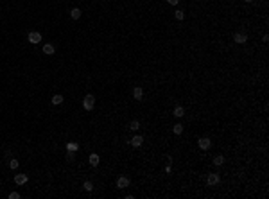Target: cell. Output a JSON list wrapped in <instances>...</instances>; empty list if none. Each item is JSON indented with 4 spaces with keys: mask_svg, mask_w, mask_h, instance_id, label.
<instances>
[{
    "mask_svg": "<svg viewBox=\"0 0 269 199\" xmlns=\"http://www.w3.org/2000/svg\"><path fill=\"white\" fill-rule=\"evenodd\" d=\"M61 102H63V95H59V93H58V95H54V97H52V104H56V106H58V104H61Z\"/></svg>",
    "mask_w": 269,
    "mask_h": 199,
    "instance_id": "9a60e30c",
    "label": "cell"
},
{
    "mask_svg": "<svg viewBox=\"0 0 269 199\" xmlns=\"http://www.w3.org/2000/svg\"><path fill=\"white\" fill-rule=\"evenodd\" d=\"M174 15H176V18H178V20H183V18H185V13L181 11V9H178L176 13H174Z\"/></svg>",
    "mask_w": 269,
    "mask_h": 199,
    "instance_id": "ffe728a7",
    "label": "cell"
},
{
    "mask_svg": "<svg viewBox=\"0 0 269 199\" xmlns=\"http://www.w3.org/2000/svg\"><path fill=\"white\" fill-rule=\"evenodd\" d=\"M213 163H215V165H223V163H224V156H215V158H213Z\"/></svg>",
    "mask_w": 269,
    "mask_h": 199,
    "instance_id": "d6986e66",
    "label": "cell"
},
{
    "mask_svg": "<svg viewBox=\"0 0 269 199\" xmlns=\"http://www.w3.org/2000/svg\"><path fill=\"white\" fill-rule=\"evenodd\" d=\"M210 145H212V142H210V138H199V147L203 149V151H206V149H210Z\"/></svg>",
    "mask_w": 269,
    "mask_h": 199,
    "instance_id": "52a82bcc",
    "label": "cell"
},
{
    "mask_svg": "<svg viewBox=\"0 0 269 199\" xmlns=\"http://www.w3.org/2000/svg\"><path fill=\"white\" fill-rule=\"evenodd\" d=\"M99 162H100L99 154H95V152H93V154H90V165H93V167H97V165H99Z\"/></svg>",
    "mask_w": 269,
    "mask_h": 199,
    "instance_id": "8fae6325",
    "label": "cell"
},
{
    "mask_svg": "<svg viewBox=\"0 0 269 199\" xmlns=\"http://www.w3.org/2000/svg\"><path fill=\"white\" fill-rule=\"evenodd\" d=\"M219 181H221V178H219L217 172H212V174H208V178H206V183L210 185V187H215V185H219Z\"/></svg>",
    "mask_w": 269,
    "mask_h": 199,
    "instance_id": "7a4b0ae2",
    "label": "cell"
},
{
    "mask_svg": "<svg viewBox=\"0 0 269 199\" xmlns=\"http://www.w3.org/2000/svg\"><path fill=\"white\" fill-rule=\"evenodd\" d=\"M84 188L88 190V192H92V190H93V183H92V181H84Z\"/></svg>",
    "mask_w": 269,
    "mask_h": 199,
    "instance_id": "44dd1931",
    "label": "cell"
},
{
    "mask_svg": "<svg viewBox=\"0 0 269 199\" xmlns=\"http://www.w3.org/2000/svg\"><path fill=\"white\" fill-rule=\"evenodd\" d=\"M15 183H18V185L27 183V176H25V174H16V176H15Z\"/></svg>",
    "mask_w": 269,
    "mask_h": 199,
    "instance_id": "9c48e42d",
    "label": "cell"
},
{
    "mask_svg": "<svg viewBox=\"0 0 269 199\" xmlns=\"http://www.w3.org/2000/svg\"><path fill=\"white\" fill-rule=\"evenodd\" d=\"M183 115H185V110L181 108V106H176V108H174V117H176V118H181Z\"/></svg>",
    "mask_w": 269,
    "mask_h": 199,
    "instance_id": "7c38bea8",
    "label": "cell"
},
{
    "mask_svg": "<svg viewBox=\"0 0 269 199\" xmlns=\"http://www.w3.org/2000/svg\"><path fill=\"white\" fill-rule=\"evenodd\" d=\"M70 16H72V20H79V18H81V9H77V7L72 9V11H70Z\"/></svg>",
    "mask_w": 269,
    "mask_h": 199,
    "instance_id": "4fadbf2b",
    "label": "cell"
},
{
    "mask_svg": "<svg viewBox=\"0 0 269 199\" xmlns=\"http://www.w3.org/2000/svg\"><path fill=\"white\" fill-rule=\"evenodd\" d=\"M172 131H174V135H181V133H183V126H181V124H176V126L172 128Z\"/></svg>",
    "mask_w": 269,
    "mask_h": 199,
    "instance_id": "2e32d148",
    "label": "cell"
},
{
    "mask_svg": "<svg viewBox=\"0 0 269 199\" xmlns=\"http://www.w3.org/2000/svg\"><path fill=\"white\" fill-rule=\"evenodd\" d=\"M39 41H41V34L39 32H36V31L29 32V43H39Z\"/></svg>",
    "mask_w": 269,
    "mask_h": 199,
    "instance_id": "3957f363",
    "label": "cell"
},
{
    "mask_svg": "<svg viewBox=\"0 0 269 199\" xmlns=\"http://www.w3.org/2000/svg\"><path fill=\"white\" fill-rule=\"evenodd\" d=\"M83 106H84V110H86V111L93 110V106H95V97L88 93V95H86V97L83 99Z\"/></svg>",
    "mask_w": 269,
    "mask_h": 199,
    "instance_id": "6da1fadb",
    "label": "cell"
},
{
    "mask_svg": "<svg viewBox=\"0 0 269 199\" xmlns=\"http://www.w3.org/2000/svg\"><path fill=\"white\" fill-rule=\"evenodd\" d=\"M244 2H253V0H244Z\"/></svg>",
    "mask_w": 269,
    "mask_h": 199,
    "instance_id": "d4e9b609",
    "label": "cell"
},
{
    "mask_svg": "<svg viewBox=\"0 0 269 199\" xmlns=\"http://www.w3.org/2000/svg\"><path fill=\"white\" fill-rule=\"evenodd\" d=\"M233 39H235V43H246L248 41V36L244 34V32H235Z\"/></svg>",
    "mask_w": 269,
    "mask_h": 199,
    "instance_id": "8992f818",
    "label": "cell"
},
{
    "mask_svg": "<svg viewBox=\"0 0 269 199\" xmlns=\"http://www.w3.org/2000/svg\"><path fill=\"white\" fill-rule=\"evenodd\" d=\"M133 95H134V99H137V101H142V99H144V90L140 88V86H137V88L133 90Z\"/></svg>",
    "mask_w": 269,
    "mask_h": 199,
    "instance_id": "ba28073f",
    "label": "cell"
},
{
    "mask_svg": "<svg viewBox=\"0 0 269 199\" xmlns=\"http://www.w3.org/2000/svg\"><path fill=\"white\" fill-rule=\"evenodd\" d=\"M117 187H118V188H126V187H129V178L120 176L118 180H117Z\"/></svg>",
    "mask_w": 269,
    "mask_h": 199,
    "instance_id": "277c9868",
    "label": "cell"
},
{
    "mask_svg": "<svg viewBox=\"0 0 269 199\" xmlns=\"http://www.w3.org/2000/svg\"><path fill=\"white\" fill-rule=\"evenodd\" d=\"M79 149V144L76 142H70V144H66V151H72V152H76Z\"/></svg>",
    "mask_w": 269,
    "mask_h": 199,
    "instance_id": "5bb4252c",
    "label": "cell"
},
{
    "mask_svg": "<svg viewBox=\"0 0 269 199\" xmlns=\"http://www.w3.org/2000/svg\"><path fill=\"white\" fill-rule=\"evenodd\" d=\"M18 165H20V162L16 160V158H13V160L9 162V167H11L13 170H16V169H18Z\"/></svg>",
    "mask_w": 269,
    "mask_h": 199,
    "instance_id": "e0dca14e",
    "label": "cell"
},
{
    "mask_svg": "<svg viewBox=\"0 0 269 199\" xmlns=\"http://www.w3.org/2000/svg\"><path fill=\"white\" fill-rule=\"evenodd\" d=\"M54 50H56V49H54L52 43H45V45H43V52H45V54L50 56V54H54Z\"/></svg>",
    "mask_w": 269,
    "mask_h": 199,
    "instance_id": "30bf717a",
    "label": "cell"
},
{
    "mask_svg": "<svg viewBox=\"0 0 269 199\" xmlns=\"http://www.w3.org/2000/svg\"><path fill=\"white\" fill-rule=\"evenodd\" d=\"M129 129H131V131H137V129H140V122H138V120H133V122L129 124Z\"/></svg>",
    "mask_w": 269,
    "mask_h": 199,
    "instance_id": "ac0fdd59",
    "label": "cell"
},
{
    "mask_svg": "<svg viewBox=\"0 0 269 199\" xmlns=\"http://www.w3.org/2000/svg\"><path fill=\"white\" fill-rule=\"evenodd\" d=\"M66 160H68V162H74V152H72V151L66 152Z\"/></svg>",
    "mask_w": 269,
    "mask_h": 199,
    "instance_id": "603a6c76",
    "label": "cell"
},
{
    "mask_svg": "<svg viewBox=\"0 0 269 199\" xmlns=\"http://www.w3.org/2000/svg\"><path fill=\"white\" fill-rule=\"evenodd\" d=\"M167 2H169L171 5H176V4H178V0H167Z\"/></svg>",
    "mask_w": 269,
    "mask_h": 199,
    "instance_id": "cb8c5ba5",
    "label": "cell"
},
{
    "mask_svg": "<svg viewBox=\"0 0 269 199\" xmlns=\"http://www.w3.org/2000/svg\"><path fill=\"white\" fill-rule=\"evenodd\" d=\"M9 199H20V194H18V192H11V194H9Z\"/></svg>",
    "mask_w": 269,
    "mask_h": 199,
    "instance_id": "7402d4cb",
    "label": "cell"
},
{
    "mask_svg": "<svg viewBox=\"0 0 269 199\" xmlns=\"http://www.w3.org/2000/svg\"><path fill=\"white\" fill-rule=\"evenodd\" d=\"M129 144L133 145V147H140V145L144 144V136H140V135H137V136H133L131 140H129Z\"/></svg>",
    "mask_w": 269,
    "mask_h": 199,
    "instance_id": "5b68a950",
    "label": "cell"
}]
</instances>
